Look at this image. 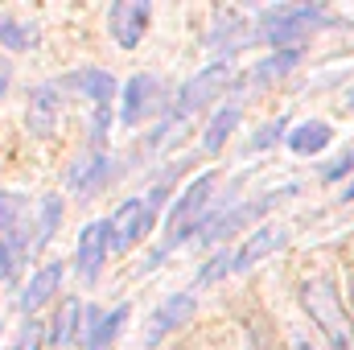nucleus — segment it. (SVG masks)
I'll return each mask as SVG.
<instances>
[{"mask_svg": "<svg viewBox=\"0 0 354 350\" xmlns=\"http://www.w3.org/2000/svg\"><path fill=\"white\" fill-rule=\"evenodd\" d=\"M301 305L309 313V322L322 330V338L330 342L334 350H354V326L351 317L342 313V297L338 288L326 280V276H313L301 284Z\"/></svg>", "mask_w": 354, "mask_h": 350, "instance_id": "f257e3e1", "label": "nucleus"}, {"mask_svg": "<svg viewBox=\"0 0 354 350\" xmlns=\"http://www.w3.org/2000/svg\"><path fill=\"white\" fill-rule=\"evenodd\" d=\"M330 17L317 4H276L264 12V42L272 46H288L305 33H313L317 25H326Z\"/></svg>", "mask_w": 354, "mask_h": 350, "instance_id": "f03ea898", "label": "nucleus"}, {"mask_svg": "<svg viewBox=\"0 0 354 350\" xmlns=\"http://www.w3.org/2000/svg\"><path fill=\"white\" fill-rule=\"evenodd\" d=\"M157 206H161V190L145 198H128L120 202V210L111 214V252H128L136 239H145L153 231V219H157Z\"/></svg>", "mask_w": 354, "mask_h": 350, "instance_id": "7ed1b4c3", "label": "nucleus"}, {"mask_svg": "<svg viewBox=\"0 0 354 350\" xmlns=\"http://www.w3.org/2000/svg\"><path fill=\"white\" fill-rule=\"evenodd\" d=\"M210 198H214V174H202L185 185V194L177 198V206L169 210V248H177L181 239H189L198 231Z\"/></svg>", "mask_w": 354, "mask_h": 350, "instance_id": "20e7f679", "label": "nucleus"}, {"mask_svg": "<svg viewBox=\"0 0 354 350\" xmlns=\"http://www.w3.org/2000/svg\"><path fill=\"white\" fill-rule=\"evenodd\" d=\"M231 62H214V66H206V71H198L185 87L177 91V107H174V120L181 116H189V111H198V107H206L210 99H218L223 87L231 83Z\"/></svg>", "mask_w": 354, "mask_h": 350, "instance_id": "39448f33", "label": "nucleus"}, {"mask_svg": "<svg viewBox=\"0 0 354 350\" xmlns=\"http://www.w3.org/2000/svg\"><path fill=\"white\" fill-rule=\"evenodd\" d=\"M149 21H153V4H149V0H120V4H111V12H107V29H111V37H115L124 50H136V46H140Z\"/></svg>", "mask_w": 354, "mask_h": 350, "instance_id": "423d86ee", "label": "nucleus"}, {"mask_svg": "<svg viewBox=\"0 0 354 350\" xmlns=\"http://www.w3.org/2000/svg\"><path fill=\"white\" fill-rule=\"evenodd\" d=\"M71 87H79L95 107V145L107 136V124H111V99H115V79L107 71H79L71 75Z\"/></svg>", "mask_w": 354, "mask_h": 350, "instance_id": "0eeeda50", "label": "nucleus"}, {"mask_svg": "<svg viewBox=\"0 0 354 350\" xmlns=\"http://www.w3.org/2000/svg\"><path fill=\"white\" fill-rule=\"evenodd\" d=\"M111 252V223H87L83 235H79V276L95 284L99 280V268Z\"/></svg>", "mask_w": 354, "mask_h": 350, "instance_id": "6e6552de", "label": "nucleus"}, {"mask_svg": "<svg viewBox=\"0 0 354 350\" xmlns=\"http://www.w3.org/2000/svg\"><path fill=\"white\" fill-rule=\"evenodd\" d=\"M284 243H288V231H284V227H260V231H252V235L231 252V272H248L252 264H260L264 256L280 252Z\"/></svg>", "mask_w": 354, "mask_h": 350, "instance_id": "1a4fd4ad", "label": "nucleus"}, {"mask_svg": "<svg viewBox=\"0 0 354 350\" xmlns=\"http://www.w3.org/2000/svg\"><path fill=\"white\" fill-rule=\"evenodd\" d=\"M58 116H62V99H58V87H54V83L29 91L25 124H29L33 136H54V132H58Z\"/></svg>", "mask_w": 354, "mask_h": 350, "instance_id": "9d476101", "label": "nucleus"}, {"mask_svg": "<svg viewBox=\"0 0 354 350\" xmlns=\"http://www.w3.org/2000/svg\"><path fill=\"white\" fill-rule=\"evenodd\" d=\"M189 313H194V297H189V293H174V297H165V301L157 305L153 322H149L145 347H157V342H165V334H174V330L185 322V317H189Z\"/></svg>", "mask_w": 354, "mask_h": 350, "instance_id": "9b49d317", "label": "nucleus"}, {"mask_svg": "<svg viewBox=\"0 0 354 350\" xmlns=\"http://www.w3.org/2000/svg\"><path fill=\"white\" fill-rule=\"evenodd\" d=\"M276 202H280V194H264V198H256V202H248V206H235L231 214H223L218 223H210V231H206L202 239H206V243H210V239L218 243V239H227V235H235L239 227H248V223H256L260 214H268V210H272Z\"/></svg>", "mask_w": 354, "mask_h": 350, "instance_id": "f8f14e48", "label": "nucleus"}, {"mask_svg": "<svg viewBox=\"0 0 354 350\" xmlns=\"http://www.w3.org/2000/svg\"><path fill=\"white\" fill-rule=\"evenodd\" d=\"M157 79L153 75H136V79H128V87H124V124L132 128V124H140L153 107H157Z\"/></svg>", "mask_w": 354, "mask_h": 350, "instance_id": "ddd939ff", "label": "nucleus"}, {"mask_svg": "<svg viewBox=\"0 0 354 350\" xmlns=\"http://www.w3.org/2000/svg\"><path fill=\"white\" fill-rule=\"evenodd\" d=\"M58 280H62V264H46V268H37L33 280H29L25 293H21V309H25V313L41 309V305L58 293Z\"/></svg>", "mask_w": 354, "mask_h": 350, "instance_id": "4468645a", "label": "nucleus"}, {"mask_svg": "<svg viewBox=\"0 0 354 350\" xmlns=\"http://www.w3.org/2000/svg\"><path fill=\"white\" fill-rule=\"evenodd\" d=\"M330 140H334V132H330V124H326V120H305V124H297V132H288V149H292V153H301V157L322 153Z\"/></svg>", "mask_w": 354, "mask_h": 350, "instance_id": "2eb2a0df", "label": "nucleus"}, {"mask_svg": "<svg viewBox=\"0 0 354 350\" xmlns=\"http://www.w3.org/2000/svg\"><path fill=\"white\" fill-rule=\"evenodd\" d=\"M103 177H107V157L95 149V153L79 157V161L71 165V174H66V185H71V190H79V194H91V190H95Z\"/></svg>", "mask_w": 354, "mask_h": 350, "instance_id": "dca6fc26", "label": "nucleus"}, {"mask_svg": "<svg viewBox=\"0 0 354 350\" xmlns=\"http://www.w3.org/2000/svg\"><path fill=\"white\" fill-rule=\"evenodd\" d=\"M79 322H83V301L79 297H66L54 313V326H50V347H66L75 334H79Z\"/></svg>", "mask_w": 354, "mask_h": 350, "instance_id": "f3484780", "label": "nucleus"}, {"mask_svg": "<svg viewBox=\"0 0 354 350\" xmlns=\"http://www.w3.org/2000/svg\"><path fill=\"white\" fill-rule=\"evenodd\" d=\"M124 322H128V305H115L111 313L95 317V330L87 334V350H111V342H115L120 330H124Z\"/></svg>", "mask_w": 354, "mask_h": 350, "instance_id": "a211bd4d", "label": "nucleus"}, {"mask_svg": "<svg viewBox=\"0 0 354 350\" xmlns=\"http://www.w3.org/2000/svg\"><path fill=\"white\" fill-rule=\"evenodd\" d=\"M0 46H8V50H33L37 46V25L0 12Z\"/></svg>", "mask_w": 354, "mask_h": 350, "instance_id": "6ab92c4d", "label": "nucleus"}, {"mask_svg": "<svg viewBox=\"0 0 354 350\" xmlns=\"http://www.w3.org/2000/svg\"><path fill=\"white\" fill-rule=\"evenodd\" d=\"M235 124H239V107H218L214 120H210V128H206V136H202V149L206 153H218L227 145V136H231Z\"/></svg>", "mask_w": 354, "mask_h": 350, "instance_id": "aec40b11", "label": "nucleus"}, {"mask_svg": "<svg viewBox=\"0 0 354 350\" xmlns=\"http://www.w3.org/2000/svg\"><path fill=\"white\" fill-rule=\"evenodd\" d=\"M301 62V50L292 46V50H280V54H272L268 62H260V71H256V83H272V79H284L292 66Z\"/></svg>", "mask_w": 354, "mask_h": 350, "instance_id": "412c9836", "label": "nucleus"}, {"mask_svg": "<svg viewBox=\"0 0 354 350\" xmlns=\"http://www.w3.org/2000/svg\"><path fill=\"white\" fill-rule=\"evenodd\" d=\"M58 219H62V202H58V198H46V206H41V223H37V243H46V239L54 235Z\"/></svg>", "mask_w": 354, "mask_h": 350, "instance_id": "4be33fe9", "label": "nucleus"}, {"mask_svg": "<svg viewBox=\"0 0 354 350\" xmlns=\"http://www.w3.org/2000/svg\"><path fill=\"white\" fill-rule=\"evenodd\" d=\"M12 350H41V322H25L21 330H17V342H12Z\"/></svg>", "mask_w": 354, "mask_h": 350, "instance_id": "5701e85b", "label": "nucleus"}, {"mask_svg": "<svg viewBox=\"0 0 354 350\" xmlns=\"http://www.w3.org/2000/svg\"><path fill=\"white\" fill-rule=\"evenodd\" d=\"M288 347H292V350H326L313 334H309V330H288Z\"/></svg>", "mask_w": 354, "mask_h": 350, "instance_id": "b1692460", "label": "nucleus"}, {"mask_svg": "<svg viewBox=\"0 0 354 350\" xmlns=\"http://www.w3.org/2000/svg\"><path fill=\"white\" fill-rule=\"evenodd\" d=\"M280 132H284V120H276V124H268L264 132H260V136H256V149H264V145H272V140H276V136H280Z\"/></svg>", "mask_w": 354, "mask_h": 350, "instance_id": "393cba45", "label": "nucleus"}, {"mask_svg": "<svg viewBox=\"0 0 354 350\" xmlns=\"http://www.w3.org/2000/svg\"><path fill=\"white\" fill-rule=\"evenodd\" d=\"M4 91H8V66L0 62V99H4Z\"/></svg>", "mask_w": 354, "mask_h": 350, "instance_id": "a878e982", "label": "nucleus"}, {"mask_svg": "<svg viewBox=\"0 0 354 350\" xmlns=\"http://www.w3.org/2000/svg\"><path fill=\"white\" fill-rule=\"evenodd\" d=\"M342 202H354V181L346 185V190H342Z\"/></svg>", "mask_w": 354, "mask_h": 350, "instance_id": "bb28decb", "label": "nucleus"}, {"mask_svg": "<svg viewBox=\"0 0 354 350\" xmlns=\"http://www.w3.org/2000/svg\"><path fill=\"white\" fill-rule=\"evenodd\" d=\"M346 107H351V111H354V87L346 91Z\"/></svg>", "mask_w": 354, "mask_h": 350, "instance_id": "cd10ccee", "label": "nucleus"}, {"mask_svg": "<svg viewBox=\"0 0 354 350\" xmlns=\"http://www.w3.org/2000/svg\"><path fill=\"white\" fill-rule=\"evenodd\" d=\"M351 301H354V276H351Z\"/></svg>", "mask_w": 354, "mask_h": 350, "instance_id": "c85d7f7f", "label": "nucleus"}]
</instances>
